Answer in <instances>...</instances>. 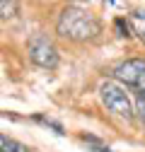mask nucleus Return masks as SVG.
I'll return each instance as SVG.
<instances>
[{"instance_id":"obj_1","label":"nucleus","mask_w":145,"mask_h":152,"mask_svg":"<svg viewBox=\"0 0 145 152\" xmlns=\"http://www.w3.org/2000/svg\"><path fill=\"white\" fill-rule=\"evenodd\" d=\"M56 31L68 41H89L102 31V22L92 12H87L82 7H75V5H68L58 15Z\"/></svg>"},{"instance_id":"obj_3","label":"nucleus","mask_w":145,"mask_h":152,"mask_svg":"<svg viewBox=\"0 0 145 152\" xmlns=\"http://www.w3.org/2000/svg\"><path fill=\"white\" fill-rule=\"evenodd\" d=\"M27 51H29V61L34 65H39L44 70H56L58 68V61H61L58 58V48L48 36H44V34L31 36L29 44H27Z\"/></svg>"},{"instance_id":"obj_8","label":"nucleus","mask_w":145,"mask_h":152,"mask_svg":"<svg viewBox=\"0 0 145 152\" xmlns=\"http://www.w3.org/2000/svg\"><path fill=\"white\" fill-rule=\"evenodd\" d=\"M133 111L138 113L140 123L145 126V92H138V99H135V109H133Z\"/></svg>"},{"instance_id":"obj_7","label":"nucleus","mask_w":145,"mask_h":152,"mask_svg":"<svg viewBox=\"0 0 145 152\" xmlns=\"http://www.w3.org/2000/svg\"><path fill=\"white\" fill-rule=\"evenodd\" d=\"M20 12V0H0V20H15Z\"/></svg>"},{"instance_id":"obj_4","label":"nucleus","mask_w":145,"mask_h":152,"mask_svg":"<svg viewBox=\"0 0 145 152\" xmlns=\"http://www.w3.org/2000/svg\"><path fill=\"white\" fill-rule=\"evenodd\" d=\"M114 80L123 87H135L138 92H145V61L143 58H128L114 68Z\"/></svg>"},{"instance_id":"obj_9","label":"nucleus","mask_w":145,"mask_h":152,"mask_svg":"<svg viewBox=\"0 0 145 152\" xmlns=\"http://www.w3.org/2000/svg\"><path fill=\"white\" fill-rule=\"evenodd\" d=\"M116 29L121 31V36H128V22H123V20H116Z\"/></svg>"},{"instance_id":"obj_5","label":"nucleus","mask_w":145,"mask_h":152,"mask_svg":"<svg viewBox=\"0 0 145 152\" xmlns=\"http://www.w3.org/2000/svg\"><path fill=\"white\" fill-rule=\"evenodd\" d=\"M128 24L133 27V31L138 34V39L145 44V10H133L128 17Z\"/></svg>"},{"instance_id":"obj_6","label":"nucleus","mask_w":145,"mask_h":152,"mask_svg":"<svg viewBox=\"0 0 145 152\" xmlns=\"http://www.w3.org/2000/svg\"><path fill=\"white\" fill-rule=\"evenodd\" d=\"M0 152H31V147L20 142V140H15V138L0 135Z\"/></svg>"},{"instance_id":"obj_2","label":"nucleus","mask_w":145,"mask_h":152,"mask_svg":"<svg viewBox=\"0 0 145 152\" xmlns=\"http://www.w3.org/2000/svg\"><path fill=\"white\" fill-rule=\"evenodd\" d=\"M99 97H102V104L111 111V113H116V116H121V118H133V104H131V99H128V94H126V89L114 80H109V82H104L102 87H99Z\"/></svg>"}]
</instances>
